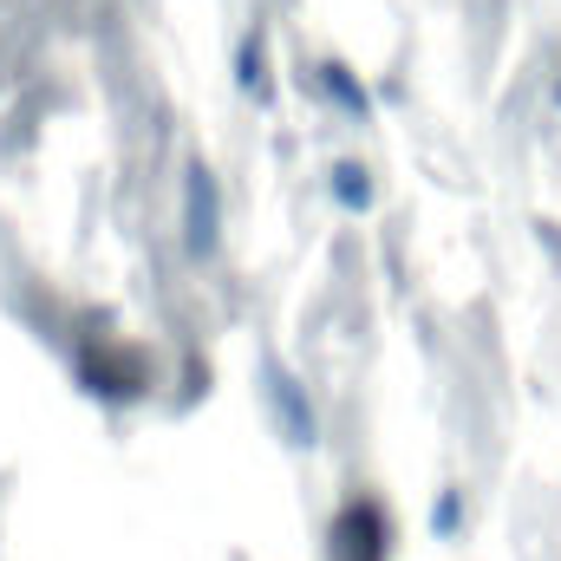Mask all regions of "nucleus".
<instances>
[{
	"instance_id": "nucleus-1",
	"label": "nucleus",
	"mask_w": 561,
	"mask_h": 561,
	"mask_svg": "<svg viewBox=\"0 0 561 561\" xmlns=\"http://www.w3.org/2000/svg\"><path fill=\"white\" fill-rule=\"evenodd\" d=\"M183 242H190V255H209L216 249V176L196 163L190 170V183H183Z\"/></svg>"
},
{
	"instance_id": "nucleus-2",
	"label": "nucleus",
	"mask_w": 561,
	"mask_h": 561,
	"mask_svg": "<svg viewBox=\"0 0 561 561\" xmlns=\"http://www.w3.org/2000/svg\"><path fill=\"white\" fill-rule=\"evenodd\" d=\"M236 79H242V92L268 99V72H262V33H249V39H242V53H236Z\"/></svg>"
},
{
	"instance_id": "nucleus-3",
	"label": "nucleus",
	"mask_w": 561,
	"mask_h": 561,
	"mask_svg": "<svg viewBox=\"0 0 561 561\" xmlns=\"http://www.w3.org/2000/svg\"><path fill=\"white\" fill-rule=\"evenodd\" d=\"M333 196H340L346 209H373V183H366V170H359V163H333Z\"/></svg>"
},
{
	"instance_id": "nucleus-4",
	"label": "nucleus",
	"mask_w": 561,
	"mask_h": 561,
	"mask_svg": "<svg viewBox=\"0 0 561 561\" xmlns=\"http://www.w3.org/2000/svg\"><path fill=\"white\" fill-rule=\"evenodd\" d=\"M275 399H280V412H287V431H294V444H313V412H307L300 386H294V379H280Z\"/></svg>"
},
{
	"instance_id": "nucleus-5",
	"label": "nucleus",
	"mask_w": 561,
	"mask_h": 561,
	"mask_svg": "<svg viewBox=\"0 0 561 561\" xmlns=\"http://www.w3.org/2000/svg\"><path fill=\"white\" fill-rule=\"evenodd\" d=\"M320 85H327V92H333L353 118H366V92L353 85V72H346V66H320Z\"/></svg>"
},
{
	"instance_id": "nucleus-6",
	"label": "nucleus",
	"mask_w": 561,
	"mask_h": 561,
	"mask_svg": "<svg viewBox=\"0 0 561 561\" xmlns=\"http://www.w3.org/2000/svg\"><path fill=\"white\" fill-rule=\"evenodd\" d=\"M457 523H463V503L444 490V496H437V510H431V529H437V536H457Z\"/></svg>"
}]
</instances>
